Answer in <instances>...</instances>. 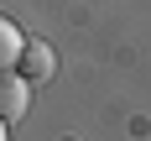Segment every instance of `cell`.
Here are the masks:
<instances>
[{
    "mask_svg": "<svg viewBox=\"0 0 151 141\" xmlns=\"http://www.w3.org/2000/svg\"><path fill=\"white\" fill-rule=\"evenodd\" d=\"M26 110H31V84L16 73V68H11V73H0V120L16 125Z\"/></svg>",
    "mask_w": 151,
    "mask_h": 141,
    "instance_id": "obj_1",
    "label": "cell"
},
{
    "mask_svg": "<svg viewBox=\"0 0 151 141\" xmlns=\"http://www.w3.org/2000/svg\"><path fill=\"white\" fill-rule=\"evenodd\" d=\"M16 73L26 78V84H47V78L58 73V52L47 42H26L21 47V63H16Z\"/></svg>",
    "mask_w": 151,
    "mask_h": 141,
    "instance_id": "obj_2",
    "label": "cell"
},
{
    "mask_svg": "<svg viewBox=\"0 0 151 141\" xmlns=\"http://www.w3.org/2000/svg\"><path fill=\"white\" fill-rule=\"evenodd\" d=\"M21 47H26L21 26H16L11 16H0V73H11L16 63H21Z\"/></svg>",
    "mask_w": 151,
    "mask_h": 141,
    "instance_id": "obj_3",
    "label": "cell"
},
{
    "mask_svg": "<svg viewBox=\"0 0 151 141\" xmlns=\"http://www.w3.org/2000/svg\"><path fill=\"white\" fill-rule=\"evenodd\" d=\"M0 141H11V125H5V120H0Z\"/></svg>",
    "mask_w": 151,
    "mask_h": 141,
    "instance_id": "obj_4",
    "label": "cell"
}]
</instances>
